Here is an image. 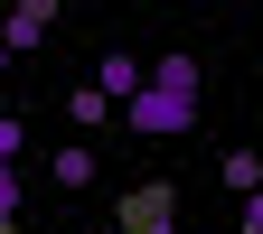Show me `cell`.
Here are the masks:
<instances>
[{
    "mask_svg": "<svg viewBox=\"0 0 263 234\" xmlns=\"http://www.w3.org/2000/svg\"><path fill=\"white\" fill-rule=\"evenodd\" d=\"M19 197H28V178H19V169H0V234L19 225Z\"/></svg>",
    "mask_w": 263,
    "mask_h": 234,
    "instance_id": "7",
    "label": "cell"
},
{
    "mask_svg": "<svg viewBox=\"0 0 263 234\" xmlns=\"http://www.w3.org/2000/svg\"><path fill=\"white\" fill-rule=\"evenodd\" d=\"M141 75H151V66H141V56H132V47H104V75H94V94H104V103L122 113V103H132V94H141Z\"/></svg>",
    "mask_w": 263,
    "mask_h": 234,
    "instance_id": "3",
    "label": "cell"
},
{
    "mask_svg": "<svg viewBox=\"0 0 263 234\" xmlns=\"http://www.w3.org/2000/svg\"><path fill=\"white\" fill-rule=\"evenodd\" d=\"M122 234H179V178L122 187Z\"/></svg>",
    "mask_w": 263,
    "mask_h": 234,
    "instance_id": "2",
    "label": "cell"
},
{
    "mask_svg": "<svg viewBox=\"0 0 263 234\" xmlns=\"http://www.w3.org/2000/svg\"><path fill=\"white\" fill-rule=\"evenodd\" d=\"M19 10H28V19H57V10H66V0H19Z\"/></svg>",
    "mask_w": 263,
    "mask_h": 234,
    "instance_id": "10",
    "label": "cell"
},
{
    "mask_svg": "<svg viewBox=\"0 0 263 234\" xmlns=\"http://www.w3.org/2000/svg\"><path fill=\"white\" fill-rule=\"evenodd\" d=\"M66 122H76V131H104V122H113V103H104L94 84H76V103H66Z\"/></svg>",
    "mask_w": 263,
    "mask_h": 234,
    "instance_id": "5",
    "label": "cell"
},
{
    "mask_svg": "<svg viewBox=\"0 0 263 234\" xmlns=\"http://www.w3.org/2000/svg\"><path fill=\"white\" fill-rule=\"evenodd\" d=\"M245 234H263V187H254V197H245Z\"/></svg>",
    "mask_w": 263,
    "mask_h": 234,
    "instance_id": "9",
    "label": "cell"
},
{
    "mask_svg": "<svg viewBox=\"0 0 263 234\" xmlns=\"http://www.w3.org/2000/svg\"><path fill=\"white\" fill-rule=\"evenodd\" d=\"M47 178H57V187H94V178H104V159H94L85 141H66V150L47 159Z\"/></svg>",
    "mask_w": 263,
    "mask_h": 234,
    "instance_id": "4",
    "label": "cell"
},
{
    "mask_svg": "<svg viewBox=\"0 0 263 234\" xmlns=\"http://www.w3.org/2000/svg\"><path fill=\"white\" fill-rule=\"evenodd\" d=\"M197 56L188 47H170V56H151V75H141V94L122 103V122L132 131H151V141H179V131H197Z\"/></svg>",
    "mask_w": 263,
    "mask_h": 234,
    "instance_id": "1",
    "label": "cell"
},
{
    "mask_svg": "<svg viewBox=\"0 0 263 234\" xmlns=\"http://www.w3.org/2000/svg\"><path fill=\"white\" fill-rule=\"evenodd\" d=\"M0 75H10V47H0Z\"/></svg>",
    "mask_w": 263,
    "mask_h": 234,
    "instance_id": "11",
    "label": "cell"
},
{
    "mask_svg": "<svg viewBox=\"0 0 263 234\" xmlns=\"http://www.w3.org/2000/svg\"><path fill=\"white\" fill-rule=\"evenodd\" d=\"M226 187L254 197V187H263V150H226Z\"/></svg>",
    "mask_w": 263,
    "mask_h": 234,
    "instance_id": "6",
    "label": "cell"
},
{
    "mask_svg": "<svg viewBox=\"0 0 263 234\" xmlns=\"http://www.w3.org/2000/svg\"><path fill=\"white\" fill-rule=\"evenodd\" d=\"M19 150H28V122H19V113H0V169H10Z\"/></svg>",
    "mask_w": 263,
    "mask_h": 234,
    "instance_id": "8",
    "label": "cell"
},
{
    "mask_svg": "<svg viewBox=\"0 0 263 234\" xmlns=\"http://www.w3.org/2000/svg\"><path fill=\"white\" fill-rule=\"evenodd\" d=\"M188 10H207V0H188Z\"/></svg>",
    "mask_w": 263,
    "mask_h": 234,
    "instance_id": "12",
    "label": "cell"
}]
</instances>
